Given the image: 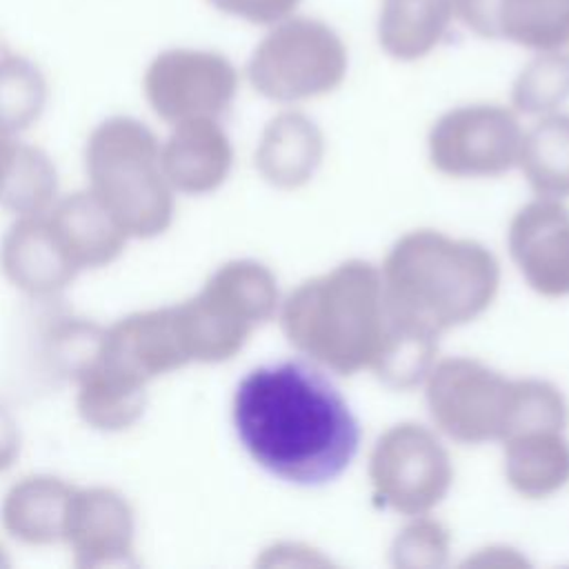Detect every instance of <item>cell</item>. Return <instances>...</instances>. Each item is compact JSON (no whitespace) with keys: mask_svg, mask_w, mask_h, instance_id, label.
Here are the masks:
<instances>
[{"mask_svg":"<svg viewBox=\"0 0 569 569\" xmlns=\"http://www.w3.org/2000/svg\"><path fill=\"white\" fill-rule=\"evenodd\" d=\"M569 98V53L565 49L536 51L518 73L511 100L520 113L547 116Z\"/></svg>","mask_w":569,"mask_h":569,"instance_id":"obj_18","label":"cell"},{"mask_svg":"<svg viewBox=\"0 0 569 569\" xmlns=\"http://www.w3.org/2000/svg\"><path fill=\"white\" fill-rule=\"evenodd\" d=\"M427 402L438 427L460 442L560 431L569 416L562 393L549 382H513L469 358L429 369Z\"/></svg>","mask_w":569,"mask_h":569,"instance_id":"obj_4","label":"cell"},{"mask_svg":"<svg viewBox=\"0 0 569 569\" xmlns=\"http://www.w3.org/2000/svg\"><path fill=\"white\" fill-rule=\"evenodd\" d=\"M47 87L40 71L24 58H0V133H11L38 118Z\"/></svg>","mask_w":569,"mask_h":569,"instance_id":"obj_19","label":"cell"},{"mask_svg":"<svg viewBox=\"0 0 569 569\" xmlns=\"http://www.w3.org/2000/svg\"><path fill=\"white\" fill-rule=\"evenodd\" d=\"M498 262L473 240L420 229L389 251L380 278L393 325L438 340L482 313L498 291Z\"/></svg>","mask_w":569,"mask_h":569,"instance_id":"obj_2","label":"cell"},{"mask_svg":"<svg viewBox=\"0 0 569 569\" xmlns=\"http://www.w3.org/2000/svg\"><path fill=\"white\" fill-rule=\"evenodd\" d=\"M347 64V47L333 27L291 13L256 44L247 76L264 98L296 102L333 91L345 80Z\"/></svg>","mask_w":569,"mask_h":569,"instance_id":"obj_7","label":"cell"},{"mask_svg":"<svg viewBox=\"0 0 569 569\" xmlns=\"http://www.w3.org/2000/svg\"><path fill=\"white\" fill-rule=\"evenodd\" d=\"M156 138L131 118L107 120L89 142L96 198L131 233H158L171 216Z\"/></svg>","mask_w":569,"mask_h":569,"instance_id":"obj_5","label":"cell"},{"mask_svg":"<svg viewBox=\"0 0 569 569\" xmlns=\"http://www.w3.org/2000/svg\"><path fill=\"white\" fill-rule=\"evenodd\" d=\"M276 305V280L262 264L249 260L224 264L196 300L176 307L189 360L231 358L251 329L273 316Z\"/></svg>","mask_w":569,"mask_h":569,"instance_id":"obj_6","label":"cell"},{"mask_svg":"<svg viewBox=\"0 0 569 569\" xmlns=\"http://www.w3.org/2000/svg\"><path fill=\"white\" fill-rule=\"evenodd\" d=\"M505 473L527 498H545L569 480V442L560 431H527L507 438Z\"/></svg>","mask_w":569,"mask_h":569,"instance_id":"obj_15","label":"cell"},{"mask_svg":"<svg viewBox=\"0 0 569 569\" xmlns=\"http://www.w3.org/2000/svg\"><path fill=\"white\" fill-rule=\"evenodd\" d=\"M238 89L233 64L216 51L169 49L144 73V93L158 116L171 122L216 118Z\"/></svg>","mask_w":569,"mask_h":569,"instance_id":"obj_10","label":"cell"},{"mask_svg":"<svg viewBox=\"0 0 569 569\" xmlns=\"http://www.w3.org/2000/svg\"><path fill=\"white\" fill-rule=\"evenodd\" d=\"M282 329L298 351L342 376L378 371L398 336L380 271L360 260L302 282L284 300Z\"/></svg>","mask_w":569,"mask_h":569,"instance_id":"obj_3","label":"cell"},{"mask_svg":"<svg viewBox=\"0 0 569 569\" xmlns=\"http://www.w3.org/2000/svg\"><path fill=\"white\" fill-rule=\"evenodd\" d=\"M229 164V140L213 118L178 122L162 156L167 180L196 193L216 189L224 180Z\"/></svg>","mask_w":569,"mask_h":569,"instance_id":"obj_12","label":"cell"},{"mask_svg":"<svg viewBox=\"0 0 569 569\" xmlns=\"http://www.w3.org/2000/svg\"><path fill=\"white\" fill-rule=\"evenodd\" d=\"M369 476L385 505L420 516L445 498L453 473L440 442L425 427L407 422L391 427L378 440Z\"/></svg>","mask_w":569,"mask_h":569,"instance_id":"obj_9","label":"cell"},{"mask_svg":"<svg viewBox=\"0 0 569 569\" xmlns=\"http://www.w3.org/2000/svg\"><path fill=\"white\" fill-rule=\"evenodd\" d=\"M453 20L456 0H380L376 33L387 56L413 62L440 44Z\"/></svg>","mask_w":569,"mask_h":569,"instance_id":"obj_13","label":"cell"},{"mask_svg":"<svg viewBox=\"0 0 569 569\" xmlns=\"http://www.w3.org/2000/svg\"><path fill=\"white\" fill-rule=\"evenodd\" d=\"M509 251L542 296L569 293V209L556 198L525 204L509 227Z\"/></svg>","mask_w":569,"mask_h":569,"instance_id":"obj_11","label":"cell"},{"mask_svg":"<svg viewBox=\"0 0 569 569\" xmlns=\"http://www.w3.org/2000/svg\"><path fill=\"white\" fill-rule=\"evenodd\" d=\"M233 427L253 462L307 487L338 478L360 445L347 400L300 360L249 371L233 393Z\"/></svg>","mask_w":569,"mask_h":569,"instance_id":"obj_1","label":"cell"},{"mask_svg":"<svg viewBox=\"0 0 569 569\" xmlns=\"http://www.w3.org/2000/svg\"><path fill=\"white\" fill-rule=\"evenodd\" d=\"M498 40L531 51L569 44V0H500Z\"/></svg>","mask_w":569,"mask_h":569,"instance_id":"obj_17","label":"cell"},{"mask_svg":"<svg viewBox=\"0 0 569 569\" xmlns=\"http://www.w3.org/2000/svg\"><path fill=\"white\" fill-rule=\"evenodd\" d=\"M500 0H456V18L476 36L498 40Z\"/></svg>","mask_w":569,"mask_h":569,"instance_id":"obj_22","label":"cell"},{"mask_svg":"<svg viewBox=\"0 0 569 569\" xmlns=\"http://www.w3.org/2000/svg\"><path fill=\"white\" fill-rule=\"evenodd\" d=\"M209 4L224 16L251 24L271 27L291 16L298 9L300 0H209Z\"/></svg>","mask_w":569,"mask_h":569,"instance_id":"obj_20","label":"cell"},{"mask_svg":"<svg viewBox=\"0 0 569 569\" xmlns=\"http://www.w3.org/2000/svg\"><path fill=\"white\" fill-rule=\"evenodd\" d=\"M522 136L511 109L498 104L458 107L433 124L429 158L447 176H498L518 164Z\"/></svg>","mask_w":569,"mask_h":569,"instance_id":"obj_8","label":"cell"},{"mask_svg":"<svg viewBox=\"0 0 569 569\" xmlns=\"http://www.w3.org/2000/svg\"><path fill=\"white\" fill-rule=\"evenodd\" d=\"M422 551V565H431V562H440L438 556H445L447 549V536L445 531L433 525V522H420L416 527H409L405 531L402 538H398V547H396V558L400 560L402 556H407L409 551Z\"/></svg>","mask_w":569,"mask_h":569,"instance_id":"obj_21","label":"cell"},{"mask_svg":"<svg viewBox=\"0 0 569 569\" xmlns=\"http://www.w3.org/2000/svg\"><path fill=\"white\" fill-rule=\"evenodd\" d=\"M256 158L269 182L298 187L311 178L322 158V136L302 113H280L267 124Z\"/></svg>","mask_w":569,"mask_h":569,"instance_id":"obj_14","label":"cell"},{"mask_svg":"<svg viewBox=\"0 0 569 569\" xmlns=\"http://www.w3.org/2000/svg\"><path fill=\"white\" fill-rule=\"evenodd\" d=\"M518 164L540 198L569 196V116L547 113L520 144Z\"/></svg>","mask_w":569,"mask_h":569,"instance_id":"obj_16","label":"cell"}]
</instances>
